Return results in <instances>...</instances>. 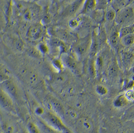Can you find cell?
I'll use <instances>...</instances> for the list:
<instances>
[{
    "label": "cell",
    "instance_id": "1",
    "mask_svg": "<svg viewBox=\"0 0 134 133\" xmlns=\"http://www.w3.org/2000/svg\"><path fill=\"white\" fill-rule=\"evenodd\" d=\"M92 45V35L89 34L76 40L72 46V50L75 57L81 58L90 51Z\"/></svg>",
    "mask_w": 134,
    "mask_h": 133
},
{
    "label": "cell",
    "instance_id": "2",
    "mask_svg": "<svg viewBox=\"0 0 134 133\" xmlns=\"http://www.w3.org/2000/svg\"><path fill=\"white\" fill-rule=\"evenodd\" d=\"M134 11L133 7L128 5L116 12L115 22L121 27L134 24Z\"/></svg>",
    "mask_w": 134,
    "mask_h": 133
},
{
    "label": "cell",
    "instance_id": "3",
    "mask_svg": "<svg viewBox=\"0 0 134 133\" xmlns=\"http://www.w3.org/2000/svg\"><path fill=\"white\" fill-rule=\"evenodd\" d=\"M44 119L50 127L57 130L61 133H72L63 124L60 119L54 113L45 112L43 115Z\"/></svg>",
    "mask_w": 134,
    "mask_h": 133
},
{
    "label": "cell",
    "instance_id": "4",
    "mask_svg": "<svg viewBox=\"0 0 134 133\" xmlns=\"http://www.w3.org/2000/svg\"><path fill=\"white\" fill-rule=\"evenodd\" d=\"M85 0H73L69 3L62 11L61 16L66 18H72L79 14Z\"/></svg>",
    "mask_w": 134,
    "mask_h": 133
},
{
    "label": "cell",
    "instance_id": "5",
    "mask_svg": "<svg viewBox=\"0 0 134 133\" xmlns=\"http://www.w3.org/2000/svg\"><path fill=\"white\" fill-rule=\"evenodd\" d=\"M44 34V29L42 25L39 23L33 24L28 28L26 36L33 41H37L42 38Z\"/></svg>",
    "mask_w": 134,
    "mask_h": 133
},
{
    "label": "cell",
    "instance_id": "6",
    "mask_svg": "<svg viewBox=\"0 0 134 133\" xmlns=\"http://www.w3.org/2000/svg\"><path fill=\"white\" fill-rule=\"evenodd\" d=\"M61 60L64 66L73 72H79L80 71V63L75 57H73L66 53H63L61 55Z\"/></svg>",
    "mask_w": 134,
    "mask_h": 133
},
{
    "label": "cell",
    "instance_id": "7",
    "mask_svg": "<svg viewBox=\"0 0 134 133\" xmlns=\"http://www.w3.org/2000/svg\"><path fill=\"white\" fill-rule=\"evenodd\" d=\"M0 88L10 95L11 97L16 98L18 96V90L17 87L13 81L10 78L1 82L0 83Z\"/></svg>",
    "mask_w": 134,
    "mask_h": 133
},
{
    "label": "cell",
    "instance_id": "8",
    "mask_svg": "<svg viewBox=\"0 0 134 133\" xmlns=\"http://www.w3.org/2000/svg\"><path fill=\"white\" fill-rule=\"evenodd\" d=\"M0 105L8 111L12 112L14 110L12 98L1 88H0Z\"/></svg>",
    "mask_w": 134,
    "mask_h": 133
},
{
    "label": "cell",
    "instance_id": "9",
    "mask_svg": "<svg viewBox=\"0 0 134 133\" xmlns=\"http://www.w3.org/2000/svg\"><path fill=\"white\" fill-rule=\"evenodd\" d=\"M53 36L59 40L66 43L72 41L73 35L69 31L64 28H57L52 31Z\"/></svg>",
    "mask_w": 134,
    "mask_h": 133
},
{
    "label": "cell",
    "instance_id": "10",
    "mask_svg": "<svg viewBox=\"0 0 134 133\" xmlns=\"http://www.w3.org/2000/svg\"><path fill=\"white\" fill-rule=\"evenodd\" d=\"M77 126L81 131L86 133L91 132L93 128L92 121L85 117L80 118L77 120Z\"/></svg>",
    "mask_w": 134,
    "mask_h": 133
},
{
    "label": "cell",
    "instance_id": "11",
    "mask_svg": "<svg viewBox=\"0 0 134 133\" xmlns=\"http://www.w3.org/2000/svg\"><path fill=\"white\" fill-rule=\"evenodd\" d=\"M97 8V0H85L79 15H87L94 12Z\"/></svg>",
    "mask_w": 134,
    "mask_h": 133
},
{
    "label": "cell",
    "instance_id": "12",
    "mask_svg": "<svg viewBox=\"0 0 134 133\" xmlns=\"http://www.w3.org/2000/svg\"><path fill=\"white\" fill-rule=\"evenodd\" d=\"M50 109L55 113L56 115H62L64 113V109L63 106L58 101L55 99H51L47 104Z\"/></svg>",
    "mask_w": 134,
    "mask_h": 133
},
{
    "label": "cell",
    "instance_id": "13",
    "mask_svg": "<svg viewBox=\"0 0 134 133\" xmlns=\"http://www.w3.org/2000/svg\"><path fill=\"white\" fill-rule=\"evenodd\" d=\"M109 41L110 46L115 49L119 48L120 44V37L119 34V31L113 29L110 32L109 37Z\"/></svg>",
    "mask_w": 134,
    "mask_h": 133
},
{
    "label": "cell",
    "instance_id": "14",
    "mask_svg": "<svg viewBox=\"0 0 134 133\" xmlns=\"http://www.w3.org/2000/svg\"><path fill=\"white\" fill-rule=\"evenodd\" d=\"M130 2L129 0H110V7L116 12L122 8L127 6V4Z\"/></svg>",
    "mask_w": 134,
    "mask_h": 133
},
{
    "label": "cell",
    "instance_id": "15",
    "mask_svg": "<svg viewBox=\"0 0 134 133\" xmlns=\"http://www.w3.org/2000/svg\"><path fill=\"white\" fill-rule=\"evenodd\" d=\"M134 43V34H130L120 38V44H122V46L126 48L132 47Z\"/></svg>",
    "mask_w": 134,
    "mask_h": 133
},
{
    "label": "cell",
    "instance_id": "16",
    "mask_svg": "<svg viewBox=\"0 0 134 133\" xmlns=\"http://www.w3.org/2000/svg\"><path fill=\"white\" fill-rule=\"evenodd\" d=\"M134 26L133 24L121 27L119 30V34L120 38L123 37L134 34Z\"/></svg>",
    "mask_w": 134,
    "mask_h": 133
},
{
    "label": "cell",
    "instance_id": "17",
    "mask_svg": "<svg viewBox=\"0 0 134 133\" xmlns=\"http://www.w3.org/2000/svg\"><path fill=\"white\" fill-rule=\"evenodd\" d=\"M116 11L111 7L106 10L104 14V19L107 22H111L115 21L116 18Z\"/></svg>",
    "mask_w": 134,
    "mask_h": 133
},
{
    "label": "cell",
    "instance_id": "18",
    "mask_svg": "<svg viewBox=\"0 0 134 133\" xmlns=\"http://www.w3.org/2000/svg\"><path fill=\"white\" fill-rule=\"evenodd\" d=\"M88 71L91 76L95 77L97 74V66L96 61L93 58H91L88 62Z\"/></svg>",
    "mask_w": 134,
    "mask_h": 133
},
{
    "label": "cell",
    "instance_id": "19",
    "mask_svg": "<svg viewBox=\"0 0 134 133\" xmlns=\"http://www.w3.org/2000/svg\"><path fill=\"white\" fill-rule=\"evenodd\" d=\"M128 103V101L124 95L119 96L116 98L115 102L114 105L117 108H122L126 106Z\"/></svg>",
    "mask_w": 134,
    "mask_h": 133
},
{
    "label": "cell",
    "instance_id": "20",
    "mask_svg": "<svg viewBox=\"0 0 134 133\" xmlns=\"http://www.w3.org/2000/svg\"><path fill=\"white\" fill-rule=\"evenodd\" d=\"M81 22V19L79 17H75L71 19L68 22L69 27L71 29H75L79 27Z\"/></svg>",
    "mask_w": 134,
    "mask_h": 133
},
{
    "label": "cell",
    "instance_id": "21",
    "mask_svg": "<svg viewBox=\"0 0 134 133\" xmlns=\"http://www.w3.org/2000/svg\"><path fill=\"white\" fill-rule=\"evenodd\" d=\"M27 52L29 56L35 58H40L42 55L38 49L34 47H29L27 49Z\"/></svg>",
    "mask_w": 134,
    "mask_h": 133
},
{
    "label": "cell",
    "instance_id": "22",
    "mask_svg": "<svg viewBox=\"0 0 134 133\" xmlns=\"http://www.w3.org/2000/svg\"><path fill=\"white\" fill-rule=\"evenodd\" d=\"M37 49L41 54H47L50 52V47L45 43H41L39 44Z\"/></svg>",
    "mask_w": 134,
    "mask_h": 133
},
{
    "label": "cell",
    "instance_id": "23",
    "mask_svg": "<svg viewBox=\"0 0 134 133\" xmlns=\"http://www.w3.org/2000/svg\"><path fill=\"white\" fill-rule=\"evenodd\" d=\"M52 65L54 68L56 69L58 71L61 72L64 69V65L62 62L61 59H55L52 61Z\"/></svg>",
    "mask_w": 134,
    "mask_h": 133
},
{
    "label": "cell",
    "instance_id": "24",
    "mask_svg": "<svg viewBox=\"0 0 134 133\" xmlns=\"http://www.w3.org/2000/svg\"><path fill=\"white\" fill-rule=\"evenodd\" d=\"M118 66L116 62H113L110 65L109 69V73L111 76H115L118 72Z\"/></svg>",
    "mask_w": 134,
    "mask_h": 133
},
{
    "label": "cell",
    "instance_id": "25",
    "mask_svg": "<svg viewBox=\"0 0 134 133\" xmlns=\"http://www.w3.org/2000/svg\"><path fill=\"white\" fill-rule=\"evenodd\" d=\"M28 129L29 133H41L37 125L33 122L29 123L28 124Z\"/></svg>",
    "mask_w": 134,
    "mask_h": 133
},
{
    "label": "cell",
    "instance_id": "26",
    "mask_svg": "<svg viewBox=\"0 0 134 133\" xmlns=\"http://www.w3.org/2000/svg\"><path fill=\"white\" fill-rule=\"evenodd\" d=\"M124 96L128 101V102H133L134 100V90L130 89L126 92L124 94Z\"/></svg>",
    "mask_w": 134,
    "mask_h": 133
},
{
    "label": "cell",
    "instance_id": "27",
    "mask_svg": "<svg viewBox=\"0 0 134 133\" xmlns=\"http://www.w3.org/2000/svg\"><path fill=\"white\" fill-rule=\"evenodd\" d=\"M96 91L97 93L100 95H105L108 93V90L104 86L98 85L96 88Z\"/></svg>",
    "mask_w": 134,
    "mask_h": 133
},
{
    "label": "cell",
    "instance_id": "28",
    "mask_svg": "<svg viewBox=\"0 0 134 133\" xmlns=\"http://www.w3.org/2000/svg\"><path fill=\"white\" fill-rule=\"evenodd\" d=\"M9 76L7 75L4 69L0 66V83L9 79Z\"/></svg>",
    "mask_w": 134,
    "mask_h": 133
},
{
    "label": "cell",
    "instance_id": "29",
    "mask_svg": "<svg viewBox=\"0 0 134 133\" xmlns=\"http://www.w3.org/2000/svg\"><path fill=\"white\" fill-rule=\"evenodd\" d=\"M15 47L19 51H22L24 49V43L20 39H17L15 41Z\"/></svg>",
    "mask_w": 134,
    "mask_h": 133
},
{
    "label": "cell",
    "instance_id": "30",
    "mask_svg": "<svg viewBox=\"0 0 134 133\" xmlns=\"http://www.w3.org/2000/svg\"><path fill=\"white\" fill-rule=\"evenodd\" d=\"M55 80L59 83H63L66 80V77L63 74H59L56 76Z\"/></svg>",
    "mask_w": 134,
    "mask_h": 133
},
{
    "label": "cell",
    "instance_id": "31",
    "mask_svg": "<svg viewBox=\"0 0 134 133\" xmlns=\"http://www.w3.org/2000/svg\"><path fill=\"white\" fill-rule=\"evenodd\" d=\"M68 114L71 118H75L77 117V113L74 110H69Z\"/></svg>",
    "mask_w": 134,
    "mask_h": 133
},
{
    "label": "cell",
    "instance_id": "32",
    "mask_svg": "<svg viewBox=\"0 0 134 133\" xmlns=\"http://www.w3.org/2000/svg\"><path fill=\"white\" fill-rule=\"evenodd\" d=\"M21 1H29V0H21Z\"/></svg>",
    "mask_w": 134,
    "mask_h": 133
},
{
    "label": "cell",
    "instance_id": "33",
    "mask_svg": "<svg viewBox=\"0 0 134 133\" xmlns=\"http://www.w3.org/2000/svg\"><path fill=\"white\" fill-rule=\"evenodd\" d=\"M129 1H130V0H129Z\"/></svg>",
    "mask_w": 134,
    "mask_h": 133
},
{
    "label": "cell",
    "instance_id": "34",
    "mask_svg": "<svg viewBox=\"0 0 134 133\" xmlns=\"http://www.w3.org/2000/svg\"></svg>",
    "mask_w": 134,
    "mask_h": 133
},
{
    "label": "cell",
    "instance_id": "35",
    "mask_svg": "<svg viewBox=\"0 0 134 133\" xmlns=\"http://www.w3.org/2000/svg\"></svg>",
    "mask_w": 134,
    "mask_h": 133
}]
</instances>
